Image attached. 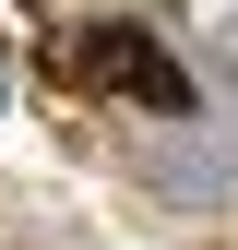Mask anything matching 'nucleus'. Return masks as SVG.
Here are the masks:
<instances>
[{"label":"nucleus","instance_id":"nucleus-1","mask_svg":"<svg viewBox=\"0 0 238 250\" xmlns=\"http://www.w3.org/2000/svg\"><path fill=\"white\" fill-rule=\"evenodd\" d=\"M83 83H96V96L155 107V119H191V72H178L143 24H96V36H83Z\"/></svg>","mask_w":238,"mask_h":250}]
</instances>
